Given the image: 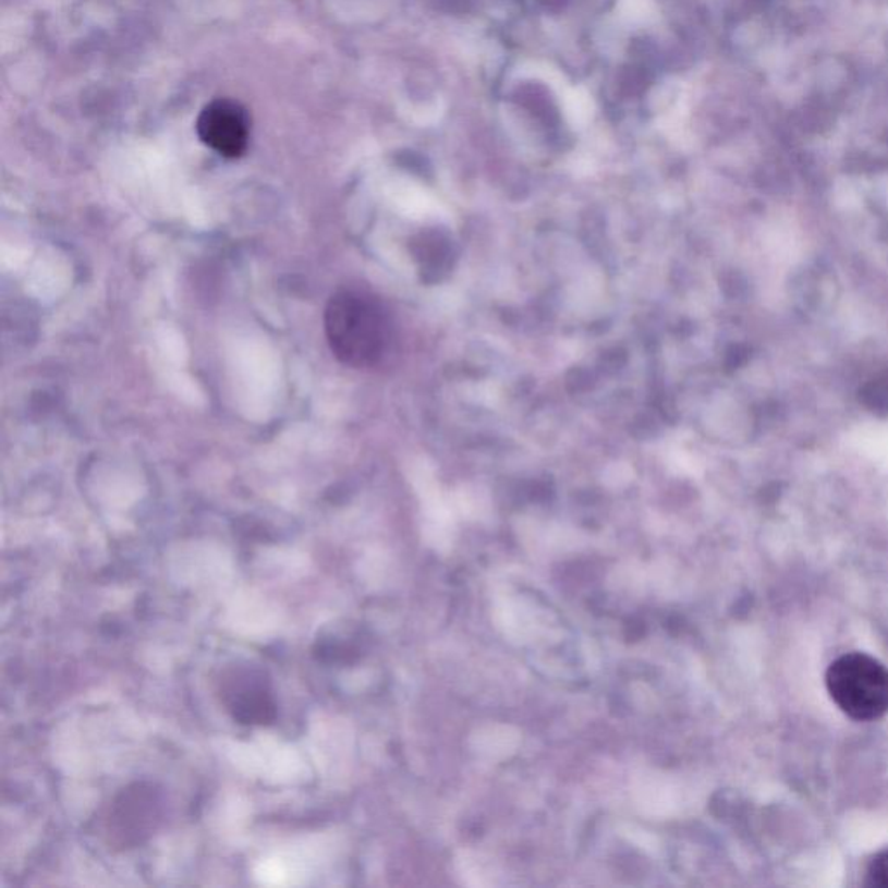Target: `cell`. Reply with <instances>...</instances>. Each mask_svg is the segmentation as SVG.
Segmentation results:
<instances>
[{
  "instance_id": "7a4b0ae2",
  "label": "cell",
  "mask_w": 888,
  "mask_h": 888,
  "mask_svg": "<svg viewBox=\"0 0 888 888\" xmlns=\"http://www.w3.org/2000/svg\"><path fill=\"white\" fill-rule=\"evenodd\" d=\"M826 688L835 705L859 722L888 714V668L866 653H847L826 672Z\"/></svg>"
},
{
  "instance_id": "ba28073f",
  "label": "cell",
  "mask_w": 888,
  "mask_h": 888,
  "mask_svg": "<svg viewBox=\"0 0 888 888\" xmlns=\"http://www.w3.org/2000/svg\"><path fill=\"white\" fill-rule=\"evenodd\" d=\"M618 11L629 22L644 23L655 14L656 8L653 0H620Z\"/></svg>"
},
{
  "instance_id": "5b68a950",
  "label": "cell",
  "mask_w": 888,
  "mask_h": 888,
  "mask_svg": "<svg viewBox=\"0 0 888 888\" xmlns=\"http://www.w3.org/2000/svg\"><path fill=\"white\" fill-rule=\"evenodd\" d=\"M859 401L869 412L876 413L880 417H888V370L876 375L861 387Z\"/></svg>"
},
{
  "instance_id": "8992f818",
  "label": "cell",
  "mask_w": 888,
  "mask_h": 888,
  "mask_svg": "<svg viewBox=\"0 0 888 888\" xmlns=\"http://www.w3.org/2000/svg\"><path fill=\"white\" fill-rule=\"evenodd\" d=\"M564 110L574 125L587 124L592 115L591 96L585 90L571 89L564 96Z\"/></svg>"
},
{
  "instance_id": "52a82bcc",
  "label": "cell",
  "mask_w": 888,
  "mask_h": 888,
  "mask_svg": "<svg viewBox=\"0 0 888 888\" xmlns=\"http://www.w3.org/2000/svg\"><path fill=\"white\" fill-rule=\"evenodd\" d=\"M864 885L869 888H888V849L881 850L869 861Z\"/></svg>"
},
{
  "instance_id": "277c9868",
  "label": "cell",
  "mask_w": 888,
  "mask_h": 888,
  "mask_svg": "<svg viewBox=\"0 0 888 888\" xmlns=\"http://www.w3.org/2000/svg\"><path fill=\"white\" fill-rule=\"evenodd\" d=\"M228 694L231 696L230 710H233L234 719L243 723H264L275 717L271 697L260 684H251V680H247V684L231 685Z\"/></svg>"
},
{
  "instance_id": "3957f363",
  "label": "cell",
  "mask_w": 888,
  "mask_h": 888,
  "mask_svg": "<svg viewBox=\"0 0 888 888\" xmlns=\"http://www.w3.org/2000/svg\"><path fill=\"white\" fill-rule=\"evenodd\" d=\"M196 132L204 145L226 158H239L247 151L251 119L245 108L233 99L210 101L196 120Z\"/></svg>"
},
{
  "instance_id": "6da1fadb",
  "label": "cell",
  "mask_w": 888,
  "mask_h": 888,
  "mask_svg": "<svg viewBox=\"0 0 888 888\" xmlns=\"http://www.w3.org/2000/svg\"><path fill=\"white\" fill-rule=\"evenodd\" d=\"M325 333L332 353L353 368L377 365L389 344L382 307L356 290H340L328 301Z\"/></svg>"
}]
</instances>
